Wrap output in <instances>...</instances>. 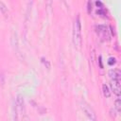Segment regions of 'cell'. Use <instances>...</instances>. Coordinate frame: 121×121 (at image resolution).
Listing matches in <instances>:
<instances>
[{
  "instance_id": "6da1fadb",
  "label": "cell",
  "mask_w": 121,
  "mask_h": 121,
  "mask_svg": "<svg viewBox=\"0 0 121 121\" xmlns=\"http://www.w3.org/2000/svg\"><path fill=\"white\" fill-rule=\"evenodd\" d=\"M73 42L74 44L78 47L81 44V23H80V17L79 15H77L74 26H73Z\"/></svg>"
},
{
  "instance_id": "7a4b0ae2",
  "label": "cell",
  "mask_w": 121,
  "mask_h": 121,
  "mask_svg": "<svg viewBox=\"0 0 121 121\" xmlns=\"http://www.w3.org/2000/svg\"><path fill=\"white\" fill-rule=\"evenodd\" d=\"M81 109L82 111L84 112V113L88 116V118L91 120V121H96V115H95V112H94V110L85 102L81 103Z\"/></svg>"
},
{
  "instance_id": "3957f363",
  "label": "cell",
  "mask_w": 121,
  "mask_h": 121,
  "mask_svg": "<svg viewBox=\"0 0 121 121\" xmlns=\"http://www.w3.org/2000/svg\"><path fill=\"white\" fill-rule=\"evenodd\" d=\"M102 88H103V93H104V95H105V96H110L111 93H110V91H109L108 86H107L106 84H103Z\"/></svg>"
},
{
  "instance_id": "277c9868",
  "label": "cell",
  "mask_w": 121,
  "mask_h": 121,
  "mask_svg": "<svg viewBox=\"0 0 121 121\" xmlns=\"http://www.w3.org/2000/svg\"><path fill=\"white\" fill-rule=\"evenodd\" d=\"M0 9H1L2 12L7 16V11H8V9H7V8H6V6H5V4H4L3 2H0Z\"/></svg>"
},
{
  "instance_id": "5b68a950",
  "label": "cell",
  "mask_w": 121,
  "mask_h": 121,
  "mask_svg": "<svg viewBox=\"0 0 121 121\" xmlns=\"http://www.w3.org/2000/svg\"><path fill=\"white\" fill-rule=\"evenodd\" d=\"M115 108L117 109V111H120V99L115 100Z\"/></svg>"
}]
</instances>
